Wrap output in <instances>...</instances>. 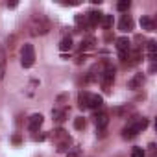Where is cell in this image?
Listing matches in <instances>:
<instances>
[{
	"label": "cell",
	"instance_id": "1",
	"mask_svg": "<svg viewBox=\"0 0 157 157\" xmlns=\"http://www.w3.org/2000/svg\"><path fill=\"white\" fill-rule=\"evenodd\" d=\"M50 30V22L43 17V15H35L30 21V33L32 35H44Z\"/></svg>",
	"mask_w": 157,
	"mask_h": 157
},
{
	"label": "cell",
	"instance_id": "2",
	"mask_svg": "<svg viewBox=\"0 0 157 157\" xmlns=\"http://www.w3.org/2000/svg\"><path fill=\"white\" fill-rule=\"evenodd\" d=\"M21 63H22V67H24V68L33 67V63H35V50H33V44H28V43H26V44L22 46Z\"/></svg>",
	"mask_w": 157,
	"mask_h": 157
},
{
	"label": "cell",
	"instance_id": "3",
	"mask_svg": "<svg viewBox=\"0 0 157 157\" xmlns=\"http://www.w3.org/2000/svg\"><path fill=\"white\" fill-rule=\"evenodd\" d=\"M54 140L57 142V151H59V153L67 151V148L70 146V137H68V133L63 131V129L54 131Z\"/></svg>",
	"mask_w": 157,
	"mask_h": 157
},
{
	"label": "cell",
	"instance_id": "4",
	"mask_svg": "<svg viewBox=\"0 0 157 157\" xmlns=\"http://www.w3.org/2000/svg\"><path fill=\"white\" fill-rule=\"evenodd\" d=\"M113 82H115V68L107 65L104 68V72H100V83H102V87L105 91H109L111 85H113Z\"/></svg>",
	"mask_w": 157,
	"mask_h": 157
},
{
	"label": "cell",
	"instance_id": "5",
	"mask_svg": "<svg viewBox=\"0 0 157 157\" xmlns=\"http://www.w3.org/2000/svg\"><path fill=\"white\" fill-rule=\"evenodd\" d=\"M43 120H44V117H43L41 113H33V115L28 118V129H30V131H39V128L43 126Z\"/></svg>",
	"mask_w": 157,
	"mask_h": 157
},
{
	"label": "cell",
	"instance_id": "6",
	"mask_svg": "<svg viewBox=\"0 0 157 157\" xmlns=\"http://www.w3.org/2000/svg\"><path fill=\"white\" fill-rule=\"evenodd\" d=\"M102 105H104V98H102L100 94H93V93H89L87 107H91V109H100Z\"/></svg>",
	"mask_w": 157,
	"mask_h": 157
},
{
	"label": "cell",
	"instance_id": "7",
	"mask_svg": "<svg viewBox=\"0 0 157 157\" xmlns=\"http://www.w3.org/2000/svg\"><path fill=\"white\" fill-rule=\"evenodd\" d=\"M94 124H96L98 129H104V128L109 124V115H107L105 111H98V113L94 115Z\"/></svg>",
	"mask_w": 157,
	"mask_h": 157
},
{
	"label": "cell",
	"instance_id": "8",
	"mask_svg": "<svg viewBox=\"0 0 157 157\" xmlns=\"http://www.w3.org/2000/svg\"><path fill=\"white\" fill-rule=\"evenodd\" d=\"M129 39L128 37H118L117 41H115V46H117V50H118V54H126V52H129Z\"/></svg>",
	"mask_w": 157,
	"mask_h": 157
},
{
	"label": "cell",
	"instance_id": "9",
	"mask_svg": "<svg viewBox=\"0 0 157 157\" xmlns=\"http://www.w3.org/2000/svg\"><path fill=\"white\" fill-rule=\"evenodd\" d=\"M6 67H8V56H6V50L0 46V83L6 76Z\"/></svg>",
	"mask_w": 157,
	"mask_h": 157
},
{
	"label": "cell",
	"instance_id": "10",
	"mask_svg": "<svg viewBox=\"0 0 157 157\" xmlns=\"http://www.w3.org/2000/svg\"><path fill=\"white\" fill-rule=\"evenodd\" d=\"M142 83H144V74H135L131 80L128 82V87L133 89V91H137V89L142 87Z\"/></svg>",
	"mask_w": 157,
	"mask_h": 157
},
{
	"label": "cell",
	"instance_id": "11",
	"mask_svg": "<svg viewBox=\"0 0 157 157\" xmlns=\"http://www.w3.org/2000/svg\"><path fill=\"white\" fill-rule=\"evenodd\" d=\"M118 28H120L122 32H131V30H133V19H131L129 15H124V17L120 19V22H118Z\"/></svg>",
	"mask_w": 157,
	"mask_h": 157
},
{
	"label": "cell",
	"instance_id": "12",
	"mask_svg": "<svg viewBox=\"0 0 157 157\" xmlns=\"http://www.w3.org/2000/svg\"><path fill=\"white\" fill-rule=\"evenodd\" d=\"M102 15H104V13H100V11H89V13H87V22H89V26L100 24Z\"/></svg>",
	"mask_w": 157,
	"mask_h": 157
},
{
	"label": "cell",
	"instance_id": "13",
	"mask_svg": "<svg viewBox=\"0 0 157 157\" xmlns=\"http://www.w3.org/2000/svg\"><path fill=\"white\" fill-rule=\"evenodd\" d=\"M94 44H96V39H94V37H87V39H83V41H82V44H80V50H82V52L93 50V48H94Z\"/></svg>",
	"mask_w": 157,
	"mask_h": 157
},
{
	"label": "cell",
	"instance_id": "14",
	"mask_svg": "<svg viewBox=\"0 0 157 157\" xmlns=\"http://www.w3.org/2000/svg\"><path fill=\"white\" fill-rule=\"evenodd\" d=\"M146 50H148V57H150V61H155V57H157V43H155V41H148Z\"/></svg>",
	"mask_w": 157,
	"mask_h": 157
},
{
	"label": "cell",
	"instance_id": "15",
	"mask_svg": "<svg viewBox=\"0 0 157 157\" xmlns=\"http://www.w3.org/2000/svg\"><path fill=\"white\" fill-rule=\"evenodd\" d=\"M140 26H142V30H146V32H153V30H155V22H153L150 17H142V19H140Z\"/></svg>",
	"mask_w": 157,
	"mask_h": 157
},
{
	"label": "cell",
	"instance_id": "16",
	"mask_svg": "<svg viewBox=\"0 0 157 157\" xmlns=\"http://www.w3.org/2000/svg\"><path fill=\"white\" fill-rule=\"evenodd\" d=\"M67 113H68L67 109H52V117H54V120L59 122V124L67 118Z\"/></svg>",
	"mask_w": 157,
	"mask_h": 157
},
{
	"label": "cell",
	"instance_id": "17",
	"mask_svg": "<svg viewBox=\"0 0 157 157\" xmlns=\"http://www.w3.org/2000/svg\"><path fill=\"white\" fill-rule=\"evenodd\" d=\"M100 26H102V28H105V30H109V28L113 26V15L104 13V15H102V19H100Z\"/></svg>",
	"mask_w": 157,
	"mask_h": 157
},
{
	"label": "cell",
	"instance_id": "18",
	"mask_svg": "<svg viewBox=\"0 0 157 157\" xmlns=\"http://www.w3.org/2000/svg\"><path fill=\"white\" fill-rule=\"evenodd\" d=\"M87 98H89V93L87 91H82L80 96H78V104H80L82 109H87Z\"/></svg>",
	"mask_w": 157,
	"mask_h": 157
},
{
	"label": "cell",
	"instance_id": "19",
	"mask_svg": "<svg viewBox=\"0 0 157 157\" xmlns=\"http://www.w3.org/2000/svg\"><path fill=\"white\" fill-rule=\"evenodd\" d=\"M70 48H72V39L70 37H63L61 43H59V50L65 52V50H70Z\"/></svg>",
	"mask_w": 157,
	"mask_h": 157
},
{
	"label": "cell",
	"instance_id": "20",
	"mask_svg": "<svg viewBox=\"0 0 157 157\" xmlns=\"http://www.w3.org/2000/svg\"><path fill=\"white\" fill-rule=\"evenodd\" d=\"M122 135H124V139H131V137H135V135H137V131H135L131 126H128V128H124V129H122Z\"/></svg>",
	"mask_w": 157,
	"mask_h": 157
},
{
	"label": "cell",
	"instance_id": "21",
	"mask_svg": "<svg viewBox=\"0 0 157 157\" xmlns=\"http://www.w3.org/2000/svg\"><path fill=\"white\" fill-rule=\"evenodd\" d=\"M129 6H131L129 0H120V2L117 4V10H118V11H128V10H129Z\"/></svg>",
	"mask_w": 157,
	"mask_h": 157
},
{
	"label": "cell",
	"instance_id": "22",
	"mask_svg": "<svg viewBox=\"0 0 157 157\" xmlns=\"http://www.w3.org/2000/svg\"><path fill=\"white\" fill-rule=\"evenodd\" d=\"M74 128H76V129H83V128H85V118H83V117H78V118L74 120Z\"/></svg>",
	"mask_w": 157,
	"mask_h": 157
},
{
	"label": "cell",
	"instance_id": "23",
	"mask_svg": "<svg viewBox=\"0 0 157 157\" xmlns=\"http://www.w3.org/2000/svg\"><path fill=\"white\" fill-rule=\"evenodd\" d=\"M131 157H146V153H144L142 148H133L131 150Z\"/></svg>",
	"mask_w": 157,
	"mask_h": 157
},
{
	"label": "cell",
	"instance_id": "24",
	"mask_svg": "<svg viewBox=\"0 0 157 157\" xmlns=\"http://www.w3.org/2000/svg\"><path fill=\"white\" fill-rule=\"evenodd\" d=\"M80 155H82V150L80 148H74V150L67 151V157H80Z\"/></svg>",
	"mask_w": 157,
	"mask_h": 157
},
{
	"label": "cell",
	"instance_id": "25",
	"mask_svg": "<svg viewBox=\"0 0 157 157\" xmlns=\"http://www.w3.org/2000/svg\"><path fill=\"white\" fill-rule=\"evenodd\" d=\"M11 140H13L15 144H19V142H21V135H13V139H11Z\"/></svg>",
	"mask_w": 157,
	"mask_h": 157
},
{
	"label": "cell",
	"instance_id": "26",
	"mask_svg": "<svg viewBox=\"0 0 157 157\" xmlns=\"http://www.w3.org/2000/svg\"><path fill=\"white\" fill-rule=\"evenodd\" d=\"M8 8H17V2H8Z\"/></svg>",
	"mask_w": 157,
	"mask_h": 157
}]
</instances>
